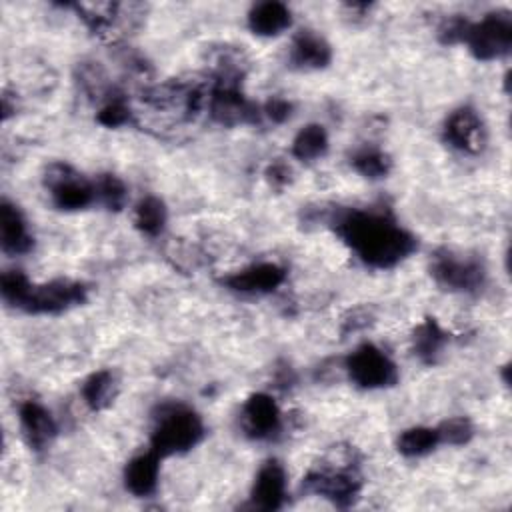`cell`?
Listing matches in <instances>:
<instances>
[{
    "label": "cell",
    "instance_id": "cell-2",
    "mask_svg": "<svg viewBox=\"0 0 512 512\" xmlns=\"http://www.w3.org/2000/svg\"><path fill=\"white\" fill-rule=\"evenodd\" d=\"M204 438V422L184 404H164L150 434V450L160 458L184 454Z\"/></svg>",
    "mask_w": 512,
    "mask_h": 512
},
{
    "label": "cell",
    "instance_id": "cell-17",
    "mask_svg": "<svg viewBox=\"0 0 512 512\" xmlns=\"http://www.w3.org/2000/svg\"><path fill=\"white\" fill-rule=\"evenodd\" d=\"M292 24V12L284 2L266 0L248 12V28L256 36H276Z\"/></svg>",
    "mask_w": 512,
    "mask_h": 512
},
{
    "label": "cell",
    "instance_id": "cell-28",
    "mask_svg": "<svg viewBox=\"0 0 512 512\" xmlns=\"http://www.w3.org/2000/svg\"><path fill=\"white\" fill-rule=\"evenodd\" d=\"M96 120H98V124H102L106 128H120V126H126L132 122V110L120 96H116V98H110L98 110Z\"/></svg>",
    "mask_w": 512,
    "mask_h": 512
},
{
    "label": "cell",
    "instance_id": "cell-3",
    "mask_svg": "<svg viewBox=\"0 0 512 512\" xmlns=\"http://www.w3.org/2000/svg\"><path fill=\"white\" fill-rule=\"evenodd\" d=\"M302 490L318 494L338 508H350L360 496L362 476L352 462L338 468H318L302 478Z\"/></svg>",
    "mask_w": 512,
    "mask_h": 512
},
{
    "label": "cell",
    "instance_id": "cell-27",
    "mask_svg": "<svg viewBox=\"0 0 512 512\" xmlns=\"http://www.w3.org/2000/svg\"><path fill=\"white\" fill-rule=\"evenodd\" d=\"M30 286H32V282L28 280V276L22 270H8L0 278L2 298L6 304H10L14 308H20Z\"/></svg>",
    "mask_w": 512,
    "mask_h": 512
},
{
    "label": "cell",
    "instance_id": "cell-29",
    "mask_svg": "<svg viewBox=\"0 0 512 512\" xmlns=\"http://www.w3.org/2000/svg\"><path fill=\"white\" fill-rule=\"evenodd\" d=\"M468 26H470V22H468L466 18L454 16V18L446 20V22L440 26L438 38H440L442 44H458V42H464Z\"/></svg>",
    "mask_w": 512,
    "mask_h": 512
},
{
    "label": "cell",
    "instance_id": "cell-22",
    "mask_svg": "<svg viewBox=\"0 0 512 512\" xmlns=\"http://www.w3.org/2000/svg\"><path fill=\"white\" fill-rule=\"evenodd\" d=\"M440 444V436L436 428L430 426H414L404 430L398 436L396 448L406 458H418L430 454Z\"/></svg>",
    "mask_w": 512,
    "mask_h": 512
},
{
    "label": "cell",
    "instance_id": "cell-21",
    "mask_svg": "<svg viewBox=\"0 0 512 512\" xmlns=\"http://www.w3.org/2000/svg\"><path fill=\"white\" fill-rule=\"evenodd\" d=\"M328 150V134L320 124L304 126L292 140V156L302 162H312Z\"/></svg>",
    "mask_w": 512,
    "mask_h": 512
},
{
    "label": "cell",
    "instance_id": "cell-32",
    "mask_svg": "<svg viewBox=\"0 0 512 512\" xmlns=\"http://www.w3.org/2000/svg\"><path fill=\"white\" fill-rule=\"evenodd\" d=\"M262 114H264L270 122L282 124V122H286V120L292 116V104H290L286 98L274 96V98H270V100L264 104Z\"/></svg>",
    "mask_w": 512,
    "mask_h": 512
},
{
    "label": "cell",
    "instance_id": "cell-25",
    "mask_svg": "<svg viewBox=\"0 0 512 512\" xmlns=\"http://www.w3.org/2000/svg\"><path fill=\"white\" fill-rule=\"evenodd\" d=\"M94 190H96V198L112 212H118L126 206L128 200V190L126 184L116 176V174H100L94 182Z\"/></svg>",
    "mask_w": 512,
    "mask_h": 512
},
{
    "label": "cell",
    "instance_id": "cell-31",
    "mask_svg": "<svg viewBox=\"0 0 512 512\" xmlns=\"http://www.w3.org/2000/svg\"><path fill=\"white\" fill-rule=\"evenodd\" d=\"M374 320V314L370 308L366 306H360V308H354L350 310L344 318H342V334H350V332H356V330H362L366 328L368 324H372Z\"/></svg>",
    "mask_w": 512,
    "mask_h": 512
},
{
    "label": "cell",
    "instance_id": "cell-30",
    "mask_svg": "<svg viewBox=\"0 0 512 512\" xmlns=\"http://www.w3.org/2000/svg\"><path fill=\"white\" fill-rule=\"evenodd\" d=\"M264 176L274 190H284L292 182V168L284 160H274L266 166Z\"/></svg>",
    "mask_w": 512,
    "mask_h": 512
},
{
    "label": "cell",
    "instance_id": "cell-18",
    "mask_svg": "<svg viewBox=\"0 0 512 512\" xmlns=\"http://www.w3.org/2000/svg\"><path fill=\"white\" fill-rule=\"evenodd\" d=\"M446 344H448V334L442 330L438 320L430 318V316L424 322H420L412 334L414 356L422 364H428V366H432L440 360Z\"/></svg>",
    "mask_w": 512,
    "mask_h": 512
},
{
    "label": "cell",
    "instance_id": "cell-4",
    "mask_svg": "<svg viewBox=\"0 0 512 512\" xmlns=\"http://www.w3.org/2000/svg\"><path fill=\"white\" fill-rule=\"evenodd\" d=\"M430 274L438 286L452 292H476L486 280V268L476 256L456 254L448 248L434 252Z\"/></svg>",
    "mask_w": 512,
    "mask_h": 512
},
{
    "label": "cell",
    "instance_id": "cell-19",
    "mask_svg": "<svg viewBox=\"0 0 512 512\" xmlns=\"http://www.w3.org/2000/svg\"><path fill=\"white\" fill-rule=\"evenodd\" d=\"M82 398L86 402V406L94 412L108 408L116 394H118V384H116V376L110 370H98L92 372L84 382H82Z\"/></svg>",
    "mask_w": 512,
    "mask_h": 512
},
{
    "label": "cell",
    "instance_id": "cell-11",
    "mask_svg": "<svg viewBox=\"0 0 512 512\" xmlns=\"http://www.w3.org/2000/svg\"><path fill=\"white\" fill-rule=\"evenodd\" d=\"M286 502V470L278 460H266L252 484L250 504L256 510L274 512Z\"/></svg>",
    "mask_w": 512,
    "mask_h": 512
},
{
    "label": "cell",
    "instance_id": "cell-7",
    "mask_svg": "<svg viewBox=\"0 0 512 512\" xmlns=\"http://www.w3.org/2000/svg\"><path fill=\"white\" fill-rule=\"evenodd\" d=\"M88 300V288L82 282L58 278L46 284H32L18 310L30 314H60Z\"/></svg>",
    "mask_w": 512,
    "mask_h": 512
},
{
    "label": "cell",
    "instance_id": "cell-16",
    "mask_svg": "<svg viewBox=\"0 0 512 512\" xmlns=\"http://www.w3.org/2000/svg\"><path fill=\"white\" fill-rule=\"evenodd\" d=\"M160 456L154 450L134 456L124 468V486L130 494L144 498L152 496L158 488L160 474Z\"/></svg>",
    "mask_w": 512,
    "mask_h": 512
},
{
    "label": "cell",
    "instance_id": "cell-13",
    "mask_svg": "<svg viewBox=\"0 0 512 512\" xmlns=\"http://www.w3.org/2000/svg\"><path fill=\"white\" fill-rule=\"evenodd\" d=\"M18 418L28 446L34 452L46 450L58 432L54 416L38 400H24L18 406Z\"/></svg>",
    "mask_w": 512,
    "mask_h": 512
},
{
    "label": "cell",
    "instance_id": "cell-10",
    "mask_svg": "<svg viewBox=\"0 0 512 512\" xmlns=\"http://www.w3.org/2000/svg\"><path fill=\"white\" fill-rule=\"evenodd\" d=\"M286 268L274 262H258L222 278V284L240 294H268L282 286Z\"/></svg>",
    "mask_w": 512,
    "mask_h": 512
},
{
    "label": "cell",
    "instance_id": "cell-1",
    "mask_svg": "<svg viewBox=\"0 0 512 512\" xmlns=\"http://www.w3.org/2000/svg\"><path fill=\"white\" fill-rule=\"evenodd\" d=\"M330 224L344 244L372 268H392L418 246L416 238L384 210H336L330 216Z\"/></svg>",
    "mask_w": 512,
    "mask_h": 512
},
{
    "label": "cell",
    "instance_id": "cell-8",
    "mask_svg": "<svg viewBox=\"0 0 512 512\" xmlns=\"http://www.w3.org/2000/svg\"><path fill=\"white\" fill-rule=\"evenodd\" d=\"M344 368L350 380L366 390L388 388L398 382L396 364L378 346L364 342L348 354Z\"/></svg>",
    "mask_w": 512,
    "mask_h": 512
},
{
    "label": "cell",
    "instance_id": "cell-9",
    "mask_svg": "<svg viewBox=\"0 0 512 512\" xmlns=\"http://www.w3.org/2000/svg\"><path fill=\"white\" fill-rule=\"evenodd\" d=\"M240 426L252 440H272L282 430V414L270 394L256 392L246 398L240 410Z\"/></svg>",
    "mask_w": 512,
    "mask_h": 512
},
{
    "label": "cell",
    "instance_id": "cell-24",
    "mask_svg": "<svg viewBox=\"0 0 512 512\" xmlns=\"http://www.w3.org/2000/svg\"><path fill=\"white\" fill-rule=\"evenodd\" d=\"M86 26L96 34H106L112 30L114 20L118 16V4L100 2V4H76L74 6Z\"/></svg>",
    "mask_w": 512,
    "mask_h": 512
},
{
    "label": "cell",
    "instance_id": "cell-14",
    "mask_svg": "<svg viewBox=\"0 0 512 512\" xmlns=\"http://www.w3.org/2000/svg\"><path fill=\"white\" fill-rule=\"evenodd\" d=\"M0 244L10 256H20L32 250L34 238L16 204L2 200L0 204Z\"/></svg>",
    "mask_w": 512,
    "mask_h": 512
},
{
    "label": "cell",
    "instance_id": "cell-20",
    "mask_svg": "<svg viewBox=\"0 0 512 512\" xmlns=\"http://www.w3.org/2000/svg\"><path fill=\"white\" fill-rule=\"evenodd\" d=\"M166 218H168L166 206L156 196H144L134 206V212H132V222L136 230L148 238H156L164 232Z\"/></svg>",
    "mask_w": 512,
    "mask_h": 512
},
{
    "label": "cell",
    "instance_id": "cell-5",
    "mask_svg": "<svg viewBox=\"0 0 512 512\" xmlns=\"http://www.w3.org/2000/svg\"><path fill=\"white\" fill-rule=\"evenodd\" d=\"M470 54L478 60H496L512 48V18L508 12H490L480 22H470L464 38Z\"/></svg>",
    "mask_w": 512,
    "mask_h": 512
},
{
    "label": "cell",
    "instance_id": "cell-23",
    "mask_svg": "<svg viewBox=\"0 0 512 512\" xmlns=\"http://www.w3.org/2000/svg\"><path fill=\"white\" fill-rule=\"evenodd\" d=\"M350 164H352V168L360 176L370 178V180H378V178L388 176V172L392 168L390 156L384 150L376 148V146H362V148H358L350 156Z\"/></svg>",
    "mask_w": 512,
    "mask_h": 512
},
{
    "label": "cell",
    "instance_id": "cell-26",
    "mask_svg": "<svg viewBox=\"0 0 512 512\" xmlns=\"http://www.w3.org/2000/svg\"><path fill=\"white\" fill-rule=\"evenodd\" d=\"M440 444H450V446H462L468 444L474 436V426L466 416H454L444 420L440 426H436Z\"/></svg>",
    "mask_w": 512,
    "mask_h": 512
},
{
    "label": "cell",
    "instance_id": "cell-15",
    "mask_svg": "<svg viewBox=\"0 0 512 512\" xmlns=\"http://www.w3.org/2000/svg\"><path fill=\"white\" fill-rule=\"evenodd\" d=\"M332 60L330 44L312 30H300L292 38L290 64L300 70H320Z\"/></svg>",
    "mask_w": 512,
    "mask_h": 512
},
{
    "label": "cell",
    "instance_id": "cell-33",
    "mask_svg": "<svg viewBox=\"0 0 512 512\" xmlns=\"http://www.w3.org/2000/svg\"><path fill=\"white\" fill-rule=\"evenodd\" d=\"M274 382L278 388H290L294 386L296 382V374L292 370L290 364H282L278 370H276V376H274Z\"/></svg>",
    "mask_w": 512,
    "mask_h": 512
},
{
    "label": "cell",
    "instance_id": "cell-6",
    "mask_svg": "<svg viewBox=\"0 0 512 512\" xmlns=\"http://www.w3.org/2000/svg\"><path fill=\"white\" fill-rule=\"evenodd\" d=\"M44 188L50 192L54 206L66 212L84 210L96 198L94 182L86 180L66 162H52L46 166Z\"/></svg>",
    "mask_w": 512,
    "mask_h": 512
},
{
    "label": "cell",
    "instance_id": "cell-12",
    "mask_svg": "<svg viewBox=\"0 0 512 512\" xmlns=\"http://www.w3.org/2000/svg\"><path fill=\"white\" fill-rule=\"evenodd\" d=\"M482 134V120L470 106H462L446 118L444 140L460 152H478L482 148Z\"/></svg>",
    "mask_w": 512,
    "mask_h": 512
}]
</instances>
